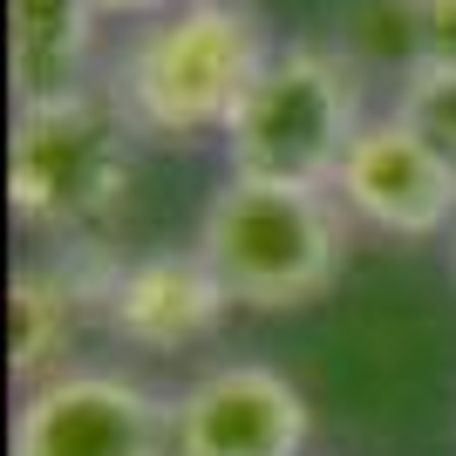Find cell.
Segmentation results:
<instances>
[{"label":"cell","mask_w":456,"mask_h":456,"mask_svg":"<svg viewBox=\"0 0 456 456\" xmlns=\"http://www.w3.org/2000/svg\"><path fill=\"white\" fill-rule=\"evenodd\" d=\"M266 61V20L246 0H177L171 14L143 20L123 41L102 89L136 130V143L191 151L205 136H225Z\"/></svg>","instance_id":"obj_1"},{"label":"cell","mask_w":456,"mask_h":456,"mask_svg":"<svg viewBox=\"0 0 456 456\" xmlns=\"http://www.w3.org/2000/svg\"><path fill=\"white\" fill-rule=\"evenodd\" d=\"M347 205L314 184H259L225 177L198 211L191 246L225 280L232 306L252 314H300L327 300L347 266Z\"/></svg>","instance_id":"obj_2"},{"label":"cell","mask_w":456,"mask_h":456,"mask_svg":"<svg viewBox=\"0 0 456 456\" xmlns=\"http://www.w3.org/2000/svg\"><path fill=\"white\" fill-rule=\"evenodd\" d=\"M136 130L110 102V89H82L61 102L14 110L7 136V205L35 239L89 246L130 205Z\"/></svg>","instance_id":"obj_3"},{"label":"cell","mask_w":456,"mask_h":456,"mask_svg":"<svg viewBox=\"0 0 456 456\" xmlns=\"http://www.w3.org/2000/svg\"><path fill=\"white\" fill-rule=\"evenodd\" d=\"M362 61L341 41H286L246 89L239 116L225 123L218 151L225 177H259V184H314L334 191L347 143L362 136Z\"/></svg>","instance_id":"obj_4"},{"label":"cell","mask_w":456,"mask_h":456,"mask_svg":"<svg viewBox=\"0 0 456 456\" xmlns=\"http://www.w3.org/2000/svg\"><path fill=\"white\" fill-rule=\"evenodd\" d=\"M7 456H177L171 395L143 388L123 368H61L20 388Z\"/></svg>","instance_id":"obj_5"},{"label":"cell","mask_w":456,"mask_h":456,"mask_svg":"<svg viewBox=\"0 0 456 456\" xmlns=\"http://www.w3.org/2000/svg\"><path fill=\"white\" fill-rule=\"evenodd\" d=\"M334 198L347 218H362L381 239H450L456 232V157H443L422 130H409L395 110L368 116L347 143Z\"/></svg>","instance_id":"obj_6"},{"label":"cell","mask_w":456,"mask_h":456,"mask_svg":"<svg viewBox=\"0 0 456 456\" xmlns=\"http://www.w3.org/2000/svg\"><path fill=\"white\" fill-rule=\"evenodd\" d=\"M314 409L273 362H218L171 395L177 456H306Z\"/></svg>","instance_id":"obj_7"},{"label":"cell","mask_w":456,"mask_h":456,"mask_svg":"<svg viewBox=\"0 0 456 456\" xmlns=\"http://www.w3.org/2000/svg\"><path fill=\"white\" fill-rule=\"evenodd\" d=\"M225 314L232 293L198 246H157L136 259H116L110 286H102V334L136 354H184V347L211 341Z\"/></svg>","instance_id":"obj_8"},{"label":"cell","mask_w":456,"mask_h":456,"mask_svg":"<svg viewBox=\"0 0 456 456\" xmlns=\"http://www.w3.org/2000/svg\"><path fill=\"white\" fill-rule=\"evenodd\" d=\"M110 273H116V252L102 246V239H89V246H55V252H41V259H28V266L14 273V286H7L14 354H7V362H14L20 388L76 368L69 354H76L82 327L102 321V286H110Z\"/></svg>","instance_id":"obj_9"},{"label":"cell","mask_w":456,"mask_h":456,"mask_svg":"<svg viewBox=\"0 0 456 456\" xmlns=\"http://www.w3.org/2000/svg\"><path fill=\"white\" fill-rule=\"evenodd\" d=\"M95 0H7V76L14 110L61 102L89 89L95 61Z\"/></svg>","instance_id":"obj_10"},{"label":"cell","mask_w":456,"mask_h":456,"mask_svg":"<svg viewBox=\"0 0 456 456\" xmlns=\"http://www.w3.org/2000/svg\"><path fill=\"white\" fill-rule=\"evenodd\" d=\"M341 48L362 69H395L402 82L422 69V28L416 0H354L341 14Z\"/></svg>","instance_id":"obj_11"},{"label":"cell","mask_w":456,"mask_h":456,"mask_svg":"<svg viewBox=\"0 0 456 456\" xmlns=\"http://www.w3.org/2000/svg\"><path fill=\"white\" fill-rule=\"evenodd\" d=\"M395 116L422 130L443 157H456V69H416L395 89Z\"/></svg>","instance_id":"obj_12"},{"label":"cell","mask_w":456,"mask_h":456,"mask_svg":"<svg viewBox=\"0 0 456 456\" xmlns=\"http://www.w3.org/2000/svg\"><path fill=\"white\" fill-rule=\"evenodd\" d=\"M422 69H456V0H416Z\"/></svg>","instance_id":"obj_13"},{"label":"cell","mask_w":456,"mask_h":456,"mask_svg":"<svg viewBox=\"0 0 456 456\" xmlns=\"http://www.w3.org/2000/svg\"><path fill=\"white\" fill-rule=\"evenodd\" d=\"M177 0H95V14L102 20H157V14H171Z\"/></svg>","instance_id":"obj_14"},{"label":"cell","mask_w":456,"mask_h":456,"mask_svg":"<svg viewBox=\"0 0 456 456\" xmlns=\"http://www.w3.org/2000/svg\"><path fill=\"white\" fill-rule=\"evenodd\" d=\"M450 273H456V232H450Z\"/></svg>","instance_id":"obj_15"}]
</instances>
